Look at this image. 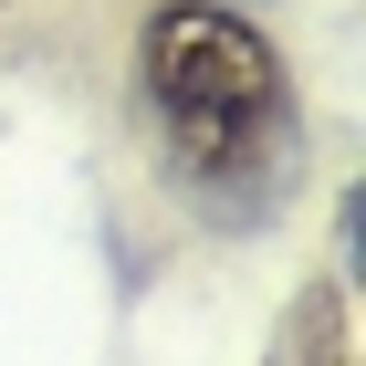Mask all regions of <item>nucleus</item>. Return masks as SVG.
<instances>
[{
	"label": "nucleus",
	"instance_id": "obj_2",
	"mask_svg": "<svg viewBox=\"0 0 366 366\" xmlns=\"http://www.w3.org/2000/svg\"><path fill=\"white\" fill-rule=\"evenodd\" d=\"M241 11H252V0H241Z\"/></svg>",
	"mask_w": 366,
	"mask_h": 366
},
{
	"label": "nucleus",
	"instance_id": "obj_1",
	"mask_svg": "<svg viewBox=\"0 0 366 366\" xmlns=\"http://www.w3.org/2000/svg\"><path fill=\"white\" fill-rule=\"evenodd\" d=\"M137 84L199 199H262L282 178V157L304 147L293 74L241 0H157L137 42Z\"/></svg>",
	"mask_w": 366,
	"mask_h": 366
}]
</instances>
